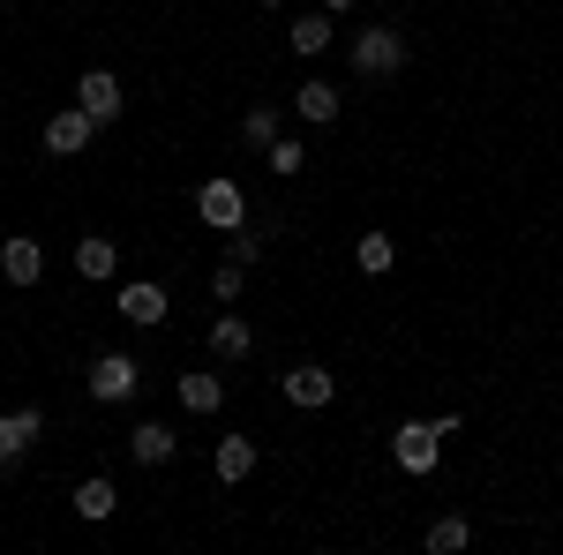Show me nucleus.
Instances as JSON below:
<instances>
[{
    "mask_svg": "<svg viewBox=\"0 0 563 555\" xmlns=\"http://www.w3.org/2000/svg\"><path fill=\"white\" fill-rule=\"evenodd\" d=\"M353 68H361L368 84H376V76H398V68H406V38H398L390 23H368V31L353 38Z\"/></svg>",
    "mask_w": 563,
    "mask_h": 555,
    "instance_id": "f257e3e1",
    "label": "nucleus"
},
{
    "mask_svg": "<svg viewBox=\"0 0 563 555\" xmlns=\"http://www.w3.org/2000/svg\"><path fill=\"white\" fill-rule=\"evenodd\" d=\"M84 384H90V398H98V406H129V398H135V384H143V368H135L129 353H98Z\"/></svg>",
    "mask_w": 563,
    "mask_h": 555,
    "instance_id": "f03ea898",
    "label": "nucleus"
},
{
    "mask_svg": "<svg viewBox=\"0 0 563 555\" xmlns=\"http://www.w3.org/2000/svg\"><path fill=\"white\" fill-rule=\"evenodd\" d=\"M196 211L211 233H233V225H249V196H241V180H203L196 188Z\"/></svg>",
    "mask_w": 563,
    "mask_h": 555,
    "instance_id": "7ed1b4c3",
    "label": "nucleus"
},
{
    "mask_svg": "<svg viewBox=\"0 0 563 555\" xmlns=\"http://www.w3.org/2000/svg\"><path fill=\"white\" fill-rule=\"evenodd\" d=\"M390 451H398L406 473H435V458H443V428L435 421H406L398 435H390Z\"/></svg>",
    "mask_w": 563,
    "mask_h": 555,
    "instance_id": "20e7f679",
    "label": "nucleus"
},
{
    "mask_svg": "<svg viewBox=\"0 0 563 555\" xmlns=\"http://www.w3.org/2000/svg\"><path fill=\"white\" fill-rule=\"evenodd\" d=\"M278 390H286L301 413H323V406L339 398V376H331L323 360H301V368H286V384H278Z\"/></svg>",
    "mask_w": 563,
    "mask_h": 555,
    "instance_id": "39448f33",
    "label": "nucleus"
},
{
    "mask_svg": "<svg viewBox=\"0 0 563 555\" xmlns=\"http://www.w3.org/2000/svg\"><path fill=\"white\" fill-rule=\"evenodd\" d=\"M76 106H84L98 129L121 121V76H113V68H84V76H76Z\"/></svg>",
    "mask_w": 563,
    "mask_h": 555,
    "instance_id": "423d86ee",
    "label": "nucleus"
},
{
    "mask_svg": "<svg viewBox=\"0 0 563 555\" xmlns=\"http://www.w3.org/2000/svg\"><path fill=\"white\" fill-rule=\"evenodd\" d=\"M90 143H98V121H90L84 106H68V113L45 121V151H53V158H84Z\"/></svg>",
    "mask_w": 563,
    "mask_h": 555,
    "instance_id": "0eeeda50",
    "label": "nucleus"
},
{
    "mask_svg": "<svg viewBox=\"0 0 563 555\" xmlns=\"http://www.w3.org/2000/svg\"><path fill=\"white\" fill-rule=\"evenodd\" d=\"M45 413L38 406H15V413H0V466H23L31 458V443H38Z\"/></svg>",
    "mask_w": 563,
    "mask_h": 555,
    "instance_id": "6e6552de",
    "label": "nucleus"
},
{
    "mask_svg": "<svg viewBox=\"0 0 563 555\" xmlns=\"http://www.w3.org/2000/svg\"><path fill=\"white\" fill-rule=\"evenodd\" d=\"M121 315L151 331V323H166V315H174V293H166L158 278H135V286H121Z\"/></svg>",
    "mask_w": 563,
    "mask_h": 555,
    "instance_id": "1a4fd4ad",
    "label": "nucleus"
},
{
    "mask_svg": "<svg viewBox=\"0 0 563 555\" xmlns=\"http://www.w3.org/2000/svg\"><path fill=\"white\" fill-rule=\"evenodd\" d=\"M38 270H45V248L31 241V233L0 241V278H8V286H38Z\"/></svg>",
    "mask_w": 563,
    "mask_h": 555,
    "instance_id": "9d476101",
    "label": "nucleus"
},
{
    "mask_svg": "<svg viewBox=\"0 0 563 555\" xmlns=\"http://www.w3.org/2000/svg\"><path fill=\"white\" fill-rule=\"evenodd\" d=\"M121 270V248L106 241V233H90V241H76V278H90V286H106Z\"/></svg>",
    "mask_w": 563,
    "mask_h": 555,
    "instance_id": "9b49d317",
    "label": "nucleus"
},
{
    "mask_svg": "<svg viewBox=\"0 0 563 555\" xmlns=\"http://www.w3.org/2000/svg\"><path fill=\"white\" fill-rule=\"evenodd\" d=\"M174 451H180V435H174V428H158V421H143L129 435V458H135V466H166Z\"/></svg>",
    "mask_w": 563,
    "mask_h": 555,
    "instance_id": "f8f14e48",
    "label": "nucleus"
},
{
    "mask_svg": "<svg viewBox=\"0 0 563 555\" xmlns=\"http://www.w3.org/2000/svg\"><path fill=\"white\" fill-rule=\"evenodd\" d=\"M294 113H301L308 129H331V121H339V90L331 84H301L294 90Z\"/></svg>",
    "mask_w": 563,
    "mask_h": 555,
    "instance_id": "ddd939ff",
    "label": "nucleus"
},
{
    "mask_svg": "<svg viewBox=\"0 0 563 555\" xmlns=\"http://www.w3.org/2000/svg\"><path fill=\"white\" fill-rule=\"evenodd\" d=\"M211 353L218 360H249V353H256V331H249L241 315H218L211 323Z\"/></svg>",
    "mask_w": 563,
    "mask_h": 555,
    "instance_id": "4468645a",
    "label": "nucleus"
},
{
    "mask_svg": "<svg viewBox=\"0 0 563 555\" xmlns=\"http://www.w3.org/2000/svg\"><path fill=\"white\" fill-rule=\"evenodd\" d=\"M249 473H256V435H225V443H218V480L233 488V480H249Z\"/></svg>",
    "mask_w": 563,
    "mask_h": 555,
    "instance_id": "2eb2a0df",
    "label": "nucleus"
},
{
    "mask_svg": "<svg viewBox=\"0 0 563 555\" xmlns=\"http://www.w3.org/2000/svg\"><path fill=\"white\" fill-rule=\"evenodd\" d=\"M180 406H188V413H218V406H225V384H218V376H203V368H196V376H180Z\"/></svg>",
    "mask_w": 563,
    "mask_h": 555,
    "instance_id": "dca6fc26",
    "label": "nucleus"
},
{
    "mask_svg": "<svg viewBox=\"0 0 563 555\" xmlns=\"http://www.w3.org/2000/svg\"><path fill=\"white\" fill-rule=\"evenodd\" d=\"M76 511H84L90 525H98V518H113V511H121V496H113V480H106V473H90L84 488H76Z\"/></svg>",
    "mask_w": 563,
    "mask_h": 555,
    "instance_id": "f3484780",
    "label": "nucleus"
},
{
    "mask_svg": "<svg viewBox=\"0 0 563 555\" xmlns=\"http://www.w3.org/2000/svg\"><path fill=\"white\" fill-rule=\"evenodd\" d=\"M241 135H249L256 151H271V143H278V106H271V98H263V106H249V113H241Z\"/></svg>",
    "mask_w": 563,
    "mask_h": 555,
    "instance_id": "a211bd4d",
    "label": "nucleus"
},
{
    "mask_svg": "<svg viewBox=\"0 0 563 555\" xmlns=\"http://www.w3.org/2000/svg\"><path fill=\"white\" fill-rule=\"evenodd\" d=\"M353 263H361L368 278H384L390 263H398V248H390V233H361V248H353Z\"/></svg>",
    "mask_w": 563,
    "mask_h": 555,
    "instance_id": "6ab92c4d",
    "label": "nucleus"
},
{
    "mask_svg": "<svg viewBox=\"0 0 563 555\" xmlns=\"http://www.w3.org/2000/svg\"><path fill=\"white\" fill-rule=\"evenodd\" d=\"M286 38H294V53H301V60H308V53H323V45H331V23H323V8H316V15H301Z\"/></svg>",
    "mask_w": 563,
    "mask_h": 555,
    "instance_id": "aec40b11",
    "label": "nucleus"
},
{
    "mask_svg": "<svg viewBox=\"0 0 563 555\" xmlns=\"http://www.w3.org/2000/svg\"><path fill=\"white\" fill-rule=\"evenodd\" d=\"M466 541H474V525H466V518H435V525H429V548L435 555H459Z\"/></svg>",
    "mask_w": 563,
    "mask_h": 555,
    "instance_id": "412c9836",
    "label": "nucleus"
},
{
    "mask_svg": "<svg viewBox=\"0 0 563 555\" xmlns=\"http://www.w3.org/2000/svg\"><path fill=\"white\" fill-rule=\"evenodd\" d=\"M211 286H218V300H241V286H249V263H233V256H225V263L211 270Z\"/></svg>",
    "mask_w": 563,
    "mask_h": 555,
    "instance_id": "4be33fe9",
    "label": "nucleus"
},
{
    "mask_svg": "<svg viewBox=\"0 0 563 555\" xmlns=\"http://www.w3.org/2000/svg\"><path fill=\"white\" fill-rule=\"evenodd\" d=\"M301 158H308L301 143H271V173H301Z\"/></svg>",
    "mask_w": 563,
    "mask_h": 555,
    "instance_id": "5701e85b",
    "label": "nucleus"
},
{
    "mask_svg": "<svg viewBox=\"0 0 563 555\" xmlns=\"http://www.w3.org/2000/svg\"><path fill=\"white\" fill-rule=\"evenodd\" d=\"M346 8H353V0H323V15H346Z\"/></svg>",
    "mask_w": 563,
    "mask_h": 555,
    "instance_id": "b1692460",
    "label": "nucleus"
},
{
    "mask_svg": "<svg viewBox=\"0 0 563 555\" xmlns=\"http://www.w3.org/2000/svg\"><path fill=\"white\" fill-rule=\"evenodd\" d=\"M256 8H286V0H256Z\"/></svg>",
    "mask_w": 563,
    "mask_h": 555,
    "instance_id": "393cba45",
    "label": "nucleus"
},
{
    "mask_svg": "<svg viewBox=\"0 0 563 555\" xmlns=\"http://www.w3.org/2000/svg\"><path fill=\"white\" fill-rule=\"evenodd\" d=\"M8 8H15V0H8Z\"/></svg>",
    "mask_w": 563,
    "mask_h": 555,
    "instance_id": "a878e982",
    "label": "nucleus"
}]
</instances>
